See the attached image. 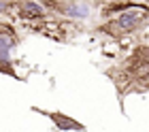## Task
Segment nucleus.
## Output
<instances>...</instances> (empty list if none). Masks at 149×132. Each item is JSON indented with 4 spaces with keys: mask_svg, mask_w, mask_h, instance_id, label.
Instances as JSON below:
<instances>
[{
    "mask_svg": "<svg viewBox=\"0 0 149 132\" xmlns=\"http://www.w3.org/2000/svg\"><path fill=\"white\" fill-rule=\"evenodd\" d=\"M147 15H149V9L147 6H141V4H126L121 13L115 19L107 22L104 26H100L98 30L104 32V34H111V36H130L136 30H141V26L147 22Z\"/></svg>",
    "mask_w": 149,
    "mask_h": 132,
    "instance_id": "nucleus-1",
    "label": "nucleus"
},
{
    "mask_svg": "<svg viewBox=\"0 0 149 132\" xmlns=\"http://www.w3.org/2000/svg\"><path fill=\"white\" fill-rule=\"evenodd\" d=\"M49 6L60 15L77 19V22H87L94 15V6L85 0H53L49 2Z\"/></svg>",
    "mask_w": 149,
    "mask_h": 132,
    "instance_id": "nucleus-2",
    "label": "nucleus"
},
{
    "mask_svg": "<svg viewBox=\"0 0 149 132\" xmlns=\"http://www.w3.org/2000/svg\"><path fill=\"white\" fill-rule=\"evenodd\" d=\"M13 47H15V38H13L11 34H0V73L9 75V77H13V79L19 81V75L15 73L13 62H11Z\"/></svg>",
    "mask_w": 149,
    "mask_h": 132,
    "instance_id": "nucleus-3",
    "label": "nucleus"
},
{
    "mask_svg": "<svg viewBox=\"0 0 149 132\" xmlns=\"http://www.w3.org/2000/svg\"><path fill=\"white\" fill-rule=\"evenodd\" d=\"M32 111H36V113L45 115L47 119L53 122V126H56L58 130H85V126L77 119H72V117L64 115V113H58V111H45V109H38V107H32Z\"/></svg>",
    "mask_w": 149,
    "mask_h": 132,
    "instance_id": "nucleus-4",
    "label": "nucleus"
},
{
    "mask_svg": "<svg viewBox=\"0 0 149 132\" xmlns=\"http://www.w3.org/2000/svg\"><path fill=\"white\" fill-rule=\"evenodd\" d=\"M17 15L24 19H40L45 17V6L38 4L36 0H17L15 2Z\"/></svg>",
    "mask_w": 149,
    "mask_h": 132,
    "instance_id": "nucleus-5",
    "label": "nucleus"
},
{
    "mask_svg": "<svg viewBox=\"0 0 149 132\" xmlns=\"http://www.w3.org/2000/svg\"><path fill=\"white\" fill-rule=\"evenodd\" d=\"M11 9H15V0H0V15L9 13Z\"/></svg>",
    "mask_w": 149,
    "mask_h": 132,
    "instance_id": "nucleus-6",
    "label": "nucleus"
},
{
    "mask_svg": "<svg viewBox=\"0 0 149 132\" xmlns=\"http://www.w3.org/2000/svg\"><path fill=\"white\" fill-rule=\"evenodd\" d=\"M143 81H145V87H149V75H147V77H145Z\"/></svg>",
    "mask_w": 149,
    "mask_h": 132,
    "instance_id": "nucleus-7",
    "label": "nucleus"
}]
</instances>
